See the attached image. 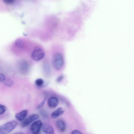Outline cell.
<instances>
[{
    "instance_id": "1",
    "label": "cell",
    "mask_w": 134,
    "mask_h": 134,
    "mask_svg": "<svg viewBox=\"0 0 134 134\" xmlns=\"http://www.w3.org/2000/svg\"><path fill=\"white\" fill-rule=\"evenodd\" d=\"M17 122L13 120L9 121L0 126V134L8 133L16 127Z\"/></svg>"
},
{
    "instance_id": "2",
    "label": "cell",
    "mask_w": 134,
    "mask_h": 134,
    "mask_svg": "<svg viewBox=\"0 0 134 134\" xmlns=\"http://www.w3.org/2000/svg\"><path fill=\"white\" fill-rule=\"evenodd\" d=\"M64 60L62 55L59 53L54 54L53 60V64L54 68L57 70H60L63 67Z\"/></svg>"
},
{
    "instance_id": "3",
    "label": "cell",
    "mask_w": 134,
    "mask_h": 134,
    "mask_svg": "<svg viewBox=\"0 0 134 134\" xmlns=\"http://www.w3.org/2000/svg\"><path fill=\"white\" fill-rule=\"evenodd\" d=\"M45 53L41 49L38 48L34 50L31 55V58L34 61H38L42 59L44 57Z\"/></svg>"
},
{
    "instance_id": "4",
    "label": "cell",
    "mask_w": 134,
    "mask_h": 134,
    "mask_svg": "<svg viewBox=\"0 0 134 134\" xmlns=\"http://www.w3.org/2000/svg\"><path fill=\"white\" fill-rule=\"evenodd\" d=\"M39 117V115L37 114H32L25 119H24L21 124V126L22 127H25L33 121L38 119Z\"/></svg>"
},
{
    "instance_id": "5",
    "label": "cell",
    "mask_w": 134,
    "mask_h": 134,
    "mask_svg": "<svg viewBox=\"0 0 134 134\" xmlns=\"http://www.w3.org/2000/svg\"><path fill=\"white\" fill-rule=\"evenodd\" d=\"M42 123L40 120H37L34 122L30 127L31 132L34 134H37L40 131Z\"/></svg>"
},
{
    "instance_id": "6",
    "label": "cell",
    "mask_w": 134,
    "mask_h": 134,
    "mask_svg": "<svg viewBox=\"0 0 134 134\" xmlns=\"http://www.w3.org/2000/svg\"><path fill=\"white\" fill-rule=\"evenodd\" d=\"M47 102L49 107L53 108L56 107L58 105L59 102L57 98L52 97L48 98Z\"/></svg>"
},
{
    "instance_id": "7",
    "label": "cell",
    "mask_w": 134,
    "mask_h": 134,
    "mask_svg": "<svg viewBox=\"0 0 134 134\" xmlns=\"http://www.w3.org/2000/svg\"><path fill=\"white\" fill-rule=\"evenodd\" d=\"M43 131L45 133L49 134H52L54 133V130L53 127L50 125L44 123L42 125Z\"/></svg>"
},
{
    "instance_id": "8",
    "label": "cell",
    "mask_w": 134,
    "mask_h": 134,
    "mask_svg": "<svg viewBox=\"0 0 134 134\" xmlns=\"http://www.w3.org/2000/svg\"><path fill=\"white\" fill-rule=\"evenodd\" d=\"M56 125L58 129L61 132H63L65 130L66 125L63 120L60 119L58 120L56 122Z\"/></svg>"
},
{
    "instance_id": "9",
    "label": "cell",
    "mask_w": 134,
    "mask_h": 134,
    "mask_svg": "<svg viewBox=\"0 0 134 134\" xmlns=\"http://www.w3.org/2000/svg\"><path fill=\"white\" fill-rule=\"evenodd\" d=\"M27 110H24L16 114L15 115V118L19 121H23L26 116L27 114Z\"/></svg>"
},
{
    "instance_id": "10",
    "label": "cell",
    "mask_w": 134,
    "mask_h": 134,
    "mask_svg": "<svg viewBox=\"0 0 134 134\" xmlns=\"http://www.w3.org/2000/svg\"><path fill=\"white\" fill-rule=\"evenodd\" d=\"M64 111V109L63 108L59 107L52 113L51 115V117L53 118H56L62 115Z\"/></svg>"
},
{
    "instance_id": "11",
    "label": "cell",
    "mask_w": 134,
    "mask_h": 134,
    "mask_svg": "<svg viewBox=\"0 0 134 134\" xmlns=\"http://www.w3.org/2000/svg\"><path fill=\"white\" fill-rule=\"evenodd\" d=\"M15 44L16 47L21 49L23 48L24 46V43L21 39H16L15 41Z\"/></svg>"
},
{
    "instance_id": "12",
    "label": "cell",
    "mask_w": 134,
    "mask_h": 134,
    "mask_svg": "<svg viewBox=\"0 0 134 134\" xmlns=\"http://www.w3.org/2000/svg\"><path fill=\"white\" fill-rule=\"evenodd\" d=\"M4 82L5 85L8 87H10L13 86L14 84L13 81L9 79H6Z\"/></svg>"
},
{
    "instance_id": "13",
    "label": "cell",
    "mask_w": 134,
    "mask_h": 134,
    "mask_svg": "<svg viewBox=\"0 0 134 134\" xmlns=\"http://www.w3.org/2000/svg\"><path fill=\"white\" fill-rule=\"evenodd\" d=\"M35 83L36 85L37 86L41 87L43 85L44 83V81L41 79H38L36 80Z\"/></svg>"
},
{
    "instance_id": "14",
    "label": "cell",
    "mask_w": 134,
    "mask_h": 134,
    "mask_svg": "<svg viewBox=\"0 0 134 134\" xmlns=\"http://www.w3.org/2000/svg\"><path fill=\"white\" fill-rule=\"evenodd\" d=\"M21 66V69L23 70H26L29 69V65L28 63L25 62H23Z\"/></svg>"
},
{
    "instance_id": "15",
    "label": "cell",
    "mask_w": 134,
    "mask_h": 134,
    "mask_svg": "<svg viewBox=\"0 0 134 134\" xmlns=\"http://www.w3.org/2000/svg\"><path fill=\"white\" fill-rule=\"evenodd\" d=\"M6 110V108L4 105L0 104V115L4 113Z\"/></svg>"
},
{
    "instance_id": "16",
    "label": "cell",
    "mask_w": 134,
    "mask_h": 134,
    "mask_svg": "<svg viewBox=\"0 0 134 134\" xmlns=\"http://www.w3.org/2000/svg\"><path fill=\"white\" fill-rule=\"evenodd\" d=\"M15 0H3V2L5 4H13Z\"/></svg>"
},
{
    "instance_id": "17",
    "label": "cell",
    "mask_w": 134,
    "mask_h": 134,
    "mask_svg": "<svg viewBox=\"0 0 134 134\" xmlns=\"http://www.w3.org/2000/svg\"><path fill=\"white\" fill-rule=\"evenodd\" d=\"M46 100V98H45L36 107V108L37 109H39L42 107L44 104Z\"/></svg>"
},
{
    "instance_id": "18",
    "label": "cell",
    "mask_w": 134,
    "mask_h": 134,
    "mask_svg": "<svg viewBox=\"0 0 134 134\" xmlns=\"http://www.w3.org/2000/svg\"><path fill=\"white\" fill-rule=\"evenodd\" d=\"M5 79V75L3 74L0 73V83L4 81Z\"/></svg>"
},
{
    "instance_id": "19",
    "label": "cell",
    "mask_w": 134,
    "mask_h": 134,
    "mask_svg": "<svg viewBox=\"0 0 134 134\" xmlns=\"http://www.w3.org/2000/svg\"><path fill=\"white\" fill-rule=\"evenodd\" d=\"M81 133L79 131L77 130H75L73 131L71 133V134H81Z\"/></svg>"
},
{
    "instance_id": "20",
    "label": "cell",
    "mask_w": 134,
    "mask_h": 134,
    "mask_svg": "<svg viewBox=\"0 0 134 134\" xmlns=\"http://www.w3.org/2000/svg\"><path fill=\"white\" fill-rule=\"evenodd\" d=\"M63 76L62 75H61L59 76L57 79V82H59L61 81L63 79Z\"/></svg>"
}]
</instances>
